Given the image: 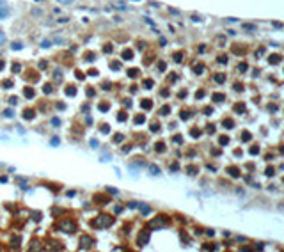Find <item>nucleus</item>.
Instances as JSON below:
<instances>
[{"mask_svg": "<svg viewBox=\"0 0 284 252\" xmlns=\"http://www.w3.org/2000/svg\"><path fill=\"white\" fill-rule=\"evenodd\" d=\"M61 227L64 229V231H68V233H73L75 231V224H73V222H62Z\"/></svg>", "mask_w": 284, "mask_h": 252, "instance_id": "nucleus-1", "label": "nucleus"}, {"mask_svg": "<svg viewBox=\"0 0 284 252\" xmlns=\"http://www.w3.org/2000/svg\"><path fill=\"white\" fill-rule=\"evenodd\" d=\"M147 240H149V233H144V234L139 236V243H140V245H146Z\"/></svg>", "mask_w": 284, "mask_h": 252, "instance_id": "nucleus-2", "label": "nucleus"}, {"mask_svg": "<svg viewBox=\"0 0 284 252\" xmlns=\"http://www.w3.org/2000/svg\"><path fill=\"white\" fill-rule=\"evenodd\" d=\"M165 224V218H156L151 222V227H158V226H163Z\"/></svg>", "mask_w": 284, "mask_h": 252, "instance_id": "nucleus-3", "label": "nucleus"}, {"mask_svg": "<svg viewBox=\"0 0 284 252\" xmlns=\"http://www.w3.org/2000/svg\"><path fill=\"white\" fill-rule=\"evenodd\" d=\"M92 240L91 238H82V247H89V243H91Z\"/></svg>", "mask_w": 284, "mask_h": 252, "instance_id": "nucleus-4", "label": "nucleus"}, {"mask_svg": "<svg viewBox=\"0 0 284 252\" xmlns=\"http://www.w3.org/2000/svg\"><path fill=\"white\" fill-rule=\"evenodd\" d=\"M25 96H34V91L32 89H25Z\"/></svg>", "mask_w": 284, "mask_h": 252, "instance_id": "nucleus-5", "label": "nucleus"}, {"mask_svg": "<svg viewBox=\"0 0 284 252\" xmlns=\"http://www.w3.org/2000/svg\"><path fill=\"white\" fill-rule=\"evenodd\" d=\"M123 57H124V59H131V51H124Z\"/></svg>", "mask_w": 284, "mask_h": 252, "instance_id": "nucleus-6", "label": "nucleus"}, {"mask_svg": "<svg viewBox=\"0 0 284 252\" xmlns=\"http://www.w3.org/2000/svg\"><path fill=\"white\" fill-rule=\"evenodd\" d=\"M215 80H217V82H224V75H217Z\"/></svg>", "mask_w": 284, "mask_h": 252, "instance_id": "nucleus-7", "label": "nucleus"}, {"mask_svg": "<svg viewBox=\"0 0 284 252\" xmlns=\"http://www.w3.org/2000/svg\"><path fill=\"white\" fill-rule=\"evenodd\" d=\"M226 142H227V139H226V137H222V139H220V144H222V146H226Z\"/></svg>", "mask_w": 284, "mask_h": 252, "instance_id": "nucleus-8", "label": "nucleus"}, {"mask_svg": "<svg viewBox=\"0 0 284 252\" xmlns=\"http://www.w3.org/2000/svg\"><path fill=\"white\" fill-rule=\"evenodd\" d=\"M2 4H4V0H0V5H2Z\"/></svg>", "mask_w": 284, "mask_h": 252, "instance_id": "nucleus-9", "label": "nucleus"}]
</instances>
